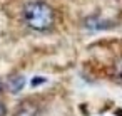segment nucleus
I'll use <instances>...</instances> for the list:
<instances>
[{"instance_id": "6e6552de", "label": "nucleus", "mask_w": 122, "mask_h": 116, "mask_svg": "<svg viewBox=\"0 0 122 116\" xmlns=\"http://www.w3.org/2000/svg\"><path fill=\"white\" fill-rule=\"evenodd\" d=\"M0 93H2V82H0Z\"/></svg>"}, {"instance_id": "f257e3e1", "label": "nucleus", "mask_w": 122, "mask_h": 116, "mask_svg": "<svg viewBox=\"0 0 122 116\" xmlns=\"http://www.w3.org/2000/svg\"><path fill=\"white\" fill-rule=\"evenodd\" d=\"M22 17L27 27H30L32 30L37 32H45L49 29H52L55 15L50 5H47L45 2H29L25 4L24 10H22Z\"/></svg>"}, {"instance_id": "f03ea898", "label": "nucleus", "mask_w": 122, "mask_h": 116, "mask_svg": "<svg viewBox=\"0 0 122 116\" xmlns=\"http://www.w3.org/2000/svg\"><path fill=\"white\" fill-rule=\"evenodd\" d=\"M24 86H25V77L22 74H12V76L7 77V89L10 93L17 94L24 89Z\"/></svg>"}, {"instance_id": "7ed1b4c3", "label": "nucleus", "mask_w": 122, "mask_h": 116, "mask_svg": "<svg viewBox=\"0 0 122 116\" xmlns=\"http://www.w3.org/2000/svg\"><path fill=\"white\" fill-rule=\"evenodd\" d=\"M17 116H42L40 113V108L34 103H22V106L19 108V113Z\"/></svg>"}, {"instance_id": "423d86ee", "label": "nucleus", "mask_w": 122, "mask_h": 116, "mask_svg": "<svg viewBox=\"0 0 122 116\" xmlns=\"http://www.w3.org/2000/svg\"><path fill=\"white\" fill-rule=\"evenodd\" d=\"M42 82H45V77H35V79H32V86L34 87L39 86V84H42Z\"/></svg>"}, {"instance_id": "0eeeda50", "label": "nucleus", "mask_w": 122, "mask_h": 116, "mask_svg": "<svg viewBox=\"0 0 122 116\" xmlns=\"http://www.w3.org/2000/svg\"><path fill=\"white\" fill-rule=\"evenodd\" d=\"M5 113H7V109H5V106H4V103L0 101V116H5Z\"/></svg>"}, {"instance_id": "39448f33", "label": "nucleus", "mask_w": 122, "mask_h": 116, "mask_svg": "<svg viewBox=\"0 0 122 116\" xmlns=\"http://www.w3.org/2000/svg\"><path fill=\"white\" fill-rule=\"evenodd\" d=\"M114 77L122 82V57L117 59L115 64H114Z\"/></svg>"}, {"instance_id": "20e7f679", "label": "nucleus", "mask_w": 122, "mask_h": 116, "mask_svg": "<svg viewBox=\"0 0 122 116\" xmlns=\"http://www.w3.org/2000/svg\"><path fill=\"white\" fill-rule=\"evenodd\" d=\"M85 27H87V29H90V30H100V29L109 27V25H107V22L99 20L97 17H90V19H87V20H85Z\"/></svg>"}]
</instances>
